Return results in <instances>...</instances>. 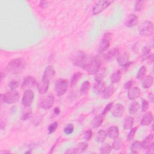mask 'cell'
I'll use <instances>...</instances> for the list:
<instances>
[{
  "mask_svg": "<svg viewBox=\"0 0 154 154\" xmlns=\"http://www.w3.org/2000/svg\"><path fill=\"white\" fill-rule=\"evenodd\" d=\"M113 37L112 33L111 32H105L99 43V52L102 53L105 51L110 45V41L112 40Z\"/></svg>",
  "mask_w": 154,
  "mask_h": 154,
  "instance_id": "8",
  "label": "cell"
},
{
  "mask_svg": "<svg viewBox=\"0 0 154 154\" xmlns=\"http://www.w3.org/2000/svg\"><path fill=\"white\" fill-rule=\"evenodd\" d=\"M100 68L99 60L95 58H89L84 70L87 71L88 74L95 75Z\"/></svg>",
  "mask_w": 154,
  "mask_h": 154,
  "instance_id": "5",
  "label": "cell"
},
{
  "mask_svg": "<svg viewBox=\"0 0 154 154\" xmlns=\"http://www.w3.org/2000/svg\"><path fill=\"white\" fill-rule=\"evenodd\" d=\"M34 98V93L32 90L30 89L26 90L22 98V104L25 107H29Z\"/></svg>",
  "mask_w": 154,
  "mask_h": 154,
  "instance_id": "10",
  "label": "cell"
},
{
  "mask_svg": "<svg viewBox=\"0 0 154 154\" xmlns=\"http://www.w3.org/2000/svg\"><path fill=\"white\" fill-rule=\"evenodd\" d=\"M54 113L56 115H58L60 114V108L58 107H55L54 108Z\"/></svg>",
  "mask_w": 154,
  "mask_h": 154,
  "instance_id": "49",
  "label": "cell"
},
{
  "mask_svg": "<svg viewBox=\"0 0 154 154\" xmlns=\"http://www.w3.org/2000/svg\"><path fill=\"white\" fill-rule=\"evenodd\" d=\"M143 149L141 142L138 141H134L131 146V151L132 153L137 154L140 153Z\"/></svg>",
  "mask_w": 154,
  "mask_h": 154,
  "instance_id": "24",
  "label": "cell"
},
{
  "mask_svg": "<svg viewBox=\"0 0 154 154\" xmlns=\"http://www.w3.org/2000/svg\"><path fill=\"white\" fill-rule=\"evenodd\" d=\"M149 108V102L146 99H143L141 102V111L146 112Z\"/></svg>",
  "mask_w": 154,
  "mask_h": 154,
  "instance_id": "44",
  "label": "cell"
},
{
  "mask_svg": "<svg viewBox=\"0 0 154 154\" xmlns=\"http://www.w3.org/2000/svg\"><path fill=\"white\" fill-rule=\"evenodd\" d=\"M49 2L48 1H42L40 2V6L42 8H44L45 7H46L48 5Z\"/></svg>",
  "mask_w": 154,
  "mask_h": 154,
  "instance_id": "48",
  "label": "cell"
},
{
  "mask_svg": "<svg viewBox=\"0 0 154 154\" xmlns=\"http://www.w3.org/2000/svg\"><path fill=\"white\" fill-rule=\"evenodd\" d=\"M1 101L6 103L7 104H12L18 101L20 97V94L16 90L8 91L5 94H1Z\"/></svg>",
  "mask_w": 154,
  "mask_h": 154,
  "instance_id": "4",
  "label": "cell"
},
{
  "mask_svg": "<svg viewBox=\"0 0 154 154\" xmlns=\"http://www.w3.org/2000/svg\"><path fill=\"white\" fill-rule=\"evenodd\" d=\"M58 123L57 122H53L51 124H50L48 128V133L49 134H51L54 132L55 131V130L57 129V128H58Z\"/></svg>",
  "mask_w": 154,
  "mask_h": 154,
  "instance_id": "41",
  "label": "cell"
},
{
  "mask_svg": "<svg viewBox=\"0 0 154 154\" xmlns=\"http://www.w3.org/2000/svg\"><path fill=\"white\" fill-rule=\"evenodd\" d=\"M88 59L89 58L86 55V54L82 51H77L71 58L72 62L75 66L83 69H84Z\"/></svg>",
  "mask_w": 154,
  "mask_h": 154,
  "instance_id": "3",
  "label": "cell"
},
{
  "mask_svg": "<svg viewBox=\"0 0 154 154\" xmlns=\"http://www.w3.org/2000/svg\"><path fill=\"white\" fill-rule=\"evenodd\" d=\"M82 76V73L79 72H75V73H73V75L72 76L71 80H70V86L71 87L75 86Z\"/></svg>",
  "mask_w": 154,
  "mask_h": 154,
  "instance_id": "31",
  "label": "cell"
},
{
  "mask_svg": "<svg viewBox=\"0 0 154 154\" xmlns=\"http://www.w3.org/2000/svg\"><path fill=\"white\" fill-rule=\"evenodd\" d=\"M104 119V116H103L102 114L96 116L91 122V126L93 128H97L99 127L103 123Z\"/></svg>",
  "mask_w": 154,
  "mask_h": 154,
  "instance_id": "23",
  "label": "cell"
},
{
  "mask_svg": "<svg viewBox=\"0 0 154 154\" xmlns=\"http://www.w3.org/2000/svg\"><path fill=\"white\" fill-rule=\"evenodd\" d=\"M106 70L105 68L99 69L97 72L95 74V79L96 80H102L104 76L106 75Z\"/></svg>",
  "mask_w": 154,
  "mask_h": 154,
  "instance_id": "35",
  "label": "cell"
},
{
  "mask_svg": "<svg viewBox=\"0 0 154 154\" xmlns=\"http://www.w3.org/2000/svg\"><path fill=\"white\" fill-rule=\"evenodd\" d=\"M37 85L38 84L33 76H27L23 79L21 84V88L22 89H26L28 88L34 87Z\"/></svg>",
  "mask_w": 154,
  "mask_h": 154,
  "instance_id": "13",
  "label": "cell"
},
{
  "mask_svg": "<svg viewBox=\"0 0 154 154\" xmlns=\"http://www.w3.org/2000/svg\"><path fill=\"white\" fill-rule=\"evenodd\" d=\"M111 114L113 117H120L123 116L124 111H125V108L124 106L121 103H116L114 105H112L111 109Z\"/></svg>",
  "mask_w": 154,
  "mask_h": 154,
  "instance_id": "15",
  "label": "cell"
},
{
  "mask_svg": "<svg viewBox=\"0 0 154 154\" xmlns=\"http://www.w3.org/2000/svg\"><path fill=\"white\" fill-rule=\"evenodd\" d=\"M141 94V91L139 88L137 87H132L128 90V97L129 100H135Z\"/></svg>",
  "mask_w": 154,
  "mask_h": 154,
  "instance_id": "17",
  "label": "cell"
},
{
  "mask_svg": "<svg viewBox=\"0 0 154 154\" xmlns=\"http://www.w3.org/2000/svg\"><path fill=\"white\" fill-rule=\"evenodd\" d=\"M26 62L22 58H15L11 60L6 66V70L11 74H19L25 69Z\"/></svg>",
  "mask_w": 154,
  "mask_h": 154,
  "instance_id": "2",
  "label": "cell"
},
{
  "mask_svg": "<svg viewBox=\"0 0 154 154\" xmlns=\"http://www.w3.org/2000/svg\"><path fill=\"white\" fill-rule=\"evenodd\" d=\"M134 124V118L131 116H127L123 122V128L126 130L131 129L132 128Z\"/></svg>",
  "mask_w": 154,
  "mask_h": 154,
  "instance_id": "29",
  "label": "cell"
},
{
  "mask_svg": "<svg viewBox=\"0 0 154 154\" xmlns=\"http://www.w3.org/2000/svg\"><path fill=\"white\" fill-rule=\"evenodd\" d=\"M137 131V127H135V128L131 129V130H130L128 134V135L126 137V140L128 142L131 141L134 139Z\"/></svg>",
  "mask_w": 154,
  "mask_h": 154,
  "instance_id": "40",
  "label": "cell"
},
{
  "mask_svg": "<svg viewBox=\"0 0 154 154\" xmlns=\"http://www.w3.org/2000/svg\"><path fill=\"white\" fill-rule=\"evenodd\" d=\"M117 61L118 64L124 67H125L127 64L129 63V55L125 51H122L119 52L117 57Z\"/></svg>",
  "mask_w": 154,
  "mask_h": 154,
  "instance_id": "16",
  "label": "cell"
},
{
  "mask_svg": "<svg viewBox=\"0 0 154 154\" xmlns=\"http://www.w3.org/2000/svg\"><path fill=\"white\" fill-rule=\"evenodd\" d=\"M11 153V152L10 151H5V150H1V152H0V153L1 154H5V153Z\"/></svg>",
  "mask_w": 154,
  "mask_h": 154,
  "instance_id": "50",
  "label": "cell"
},
{
  "mask_svg": "<svg viewBox=\"0 0 154 154\" xmlns=\"http://www.w3.org/2000/svg\"><path fill=\"white\" fill-rule=\"evenodd\" d=\"M55 74V70L53 66H48L46 67L43 72L41 82L37 85L38 90L40 94H44L47 92L49 88L50 81L54 77Z\"/></svg>",
  "mask_w": 154,
  "mask_h": 154,
  "instance_id": "1",
  "label": "cell"
},
{
  "mask_svg": "<svg viewBox=\"0 0 154 154\" xmlns=\"http://www.w3.org/2000/svg\"><path fill=\"white\" fill-rule=\"evenodd\" d=\"M146 72H147V69H146V66H142L140 68V69H139V70H138V72L137 74V76H136L137 79H138L139 80L143 79L146 73Z\"/></svg>",
  "mask_w": 154,
  "mask_h": 154,
  "instance_id": "36",
  "label": "cell"
},
{
  "mask_svg": "<svg viewBox=\"0 0 154 154\" xmlns=\"http://www.w3.org/2000/svg\"><path fill=\"white\" fill-rule=\"evenodd\" d=\"M92 135H93V132L90 129H88L87 131H86L84 134V138L85 140L87 141H89L91 137H92Z\"/></svg>",
  "mask_w": 154,
  "mask_h": 154,
  "instance_id": "46",
  "label": "cell"
},
{
  "mask_svg": "<svg viewBox=\"0 0 154 154\" xmlns=\"http://www.w3.org/2000/svg\"><path fill=\"white\" fill-rule=\"evenodd\" d=\"M143 149L148 152L153 150V135L150 134L145 138L141 142Z\"/></svg>",
  "mask_w": 154,
  "mask_h": 154,
  "instance_id": "14",
  "label": "cell"
},
{
  "mask_svg": "<svg viewBox=\"0 0 154 154\" xmlns=\"http://www.w3.org/2000/svg\"><path fill=\"white\" fill-rule=\"evenodd\" d=\"M145 5L144 1H137L135 3L134 10L136 11H141L143 10Z\"/></svg>",
  "mask_w": 154,
  "mask_h": 154,
  "instance_id": "38",
  "label": "cell"
},
{
  "mask_svg": "<svg viewBox=\"0 0 154 154\" xmlns=\"http://www.w3.org/2000/svg\"><path fill=\"white\" fill-rule=\"evenodd\" d=\"M27 108L23 111L22 116H21V119L22 120H27L31 117L32 115V109L29 108V107H26Z\"/></svg>",
  "mask_w": 154,
  "mask_h": 154,
  "instance_id": "33",
  "label": "cell"
},
{
  "mask_svg": "<svg viewBox=\"0 0 154 154\" xmlns=\"http://www.w3.org/2000/svg\"><path fill=\"white\" fill-rule=\"evenodd\" d=\"M152 121L153 115L151 112H148L143 116L140 124L143 126H148L152 123Z\"/></svg>",
  "mask_w": 154,
  "mask_h": 154,
  "instance_id": "20",
  "label": "cell"
},
{
  "mask_svg": "<svg viewBox=\"0 0 154 154\" xmlns=\"http://www.w3.org/2000/svg\"><path fill=\"white\" fill-rule=\"evenodd\" d=\"M19 85V82L16 80H12L8 84V87L11 90H16Z\"/></svg>",
  "mask_w": 154,
  "mask_h": 154,
  "instance_id": "43",
  "label": "cell"
},
{
  "mask_svg": "<svg viewBox=\"0 0 154 154\" xmlns=\"http://www.w3.org/2000/svg\"><path fill=\"white\" fill-rule=\"evenodd\" d=\"M122 72L120 70H117L114 73H112V75L110 76V81L112 84H116L122 78Z\"/></svg>",
  "mask_w": 154,
  "mask_h": 154,
  "instance_id": "27",
  "label": "cell"
},
{
  "mask_svg": "<svg viewBox=\"0 0 154 154\" xmlns=\"http://www.w3.org/2000/svg\"><path fill=\"white\" fill-rule=\"evenodd\" d=\"M113 1H97L95 5H94L93 8V14L94 15L98 14L103 10H105L106 8H107L112 3Z\"/></svg>",
  "mask_w": 154,
  "mask_h": 154,
  "instance_id": "9",
  "label": "cell"
},
{
  "mask_svg": "<svg viewBox=\"0 0 154 154\" xmlns=\"http://www.w3.org/2000/svg\"><path fill=\"white\" fill-rule=\"evenodd\" d=\"M88 147V143L86 142L79 143L76 147L69 149L66 151V153H79L85 152Z\"/></svg>",
  "mask_w": 154,
  "mask_h": 154,
  "instance_id": "12",
  "label": "cell"
},
{
  "mask_svg": "<svg viewBox=\"0 0 154 154\" xmlns=\"http://www.w3.org/2000/svg\"><path fill=\"white\" fill-rule=\"evenodd\" d=\"M119 53V50L117 48H112L105 55V58L108 61H112L117 57Z\"/></svg>",
  "mask_w": 154,
  "mask_h": 154,
  "instance_id": "21",
  "label": "cell"
},
{
  "mask_svg": "<svg viewBox=\"0 0 154 154\" xmlns=\"http://www.w3.org/2000/svg\"><path fill=\"white\" fill-rule=\"evenodd\" d=\"M150 48L148 46L144 47L143 48V50L141 52V57L143 59V60H147L150 55Z\"/></svg>",
  "mask_w": 154,
  "mask_h": 154,
  "instance_id": "37",
  "label": "cell"
},
{
  "mask_svg": "<svg viewBox=\"0 0 154 154\" xmlns=\"http://www.w3.org/2000/svg\"><path fill=\"white\" fill-rule=\"evenodd\" d=\"M107 135L111 139L115 140L116 138L119 137V128L116 126H112L109 127L106 132Z\"/></svg>",
  "mask_w": 154,
  "mask_h": 154,
  "instance_id": "22",
  "label": "cell"
},
{
  "mask_svg": "<svg viewBox=\"0 0 154 154\" xmlns=\"http://www.w3.org/2000/svg\"><path fill=\"white\" fill-rule=\"evenodd\" d=\"M123 144H124V143H123V140H122V138H117L113 141L111 147L114 150H118L120 149L123 147Z\"/></svg>",
  "mask_w": 154,
  "mask_h": 154,
  "instance_id": "32",
  "label": "cell"
},
{
  "mask_svg": "<svg viewBox=\"0 0 154 154\" xmlns=\"http://www.w3.org/2000/svg\"><path fill=\"white\" fill-rule=\"evenodd\" d=\"M139 109H140L139 103L136 101H134L129 105V112L131 115H134L138 111Z\"/></svg>",
  "mask_w": 154,
  "mask_h": 154,
  "instance_id": "30",
  "label": "cell"
},
{
  "mask_svg": "<svg viewBox=\"0 0 154 154\" xmlns=\"http://www.w3.org/2000/svg\"><path fill=\"white\" fill-rule=\"evenodd\" d=\"M114 87L112 85H109L106 87H105L103 91V97L104 99H109V97H111L112 94L114 93Z\"/></svg>",
  "mask_w": 154,
  "mask_h": 154,
  "instance_id": "25",
  "label": "cell"
},
{
  "mask_svg": "<svg viewBox=\"0 0 154 154\" xmlns=\"http://www.w3.org/2000/svg\"><path fill=\"white\" fill-rule=\"evenodd\" d=\"M134 85V81L132 80L128 81L124 85V88L126 90H129L132 87H133Z\"/></svg>",
  "mask_w": 154,
  "mask_h": 154,
  "instance_id": "47",
  "label": "cell"
},
{
  "mask_svg": "<svg viewBox=\"0 0 154 154\" xmlns=\"http://www.w3.org/2000/svg\"><path fill=\"white\" fill-rule=\"evenodd\" d=\"M138 23V18L135 14H131L128 16L125 22V25L128 28H133Z\"/></svg>",
  "mask_w": 154,
  "mask_h": 154,
  "instance_id": "18",
  "label": "cell"
},
{
  "mask_svg": "<svg viewBox=\"0 0 154 154\" xmlns=\"http://www.w3.org/2000/svg\"><path fill=\"white\" fill-rule=\"evenodd\" d=\"M112 105H113V103H112V102H109V103H108L105 106V107L104 108V109H103V111H102V114L105 116L109 111H111V109Z\"/></svg>",
  "mask_w": 154,
  "mask_h": 154,
  "instance_id": "45",
  "label": "cell"
},
{
  "mask_svg": "<svg viewBox=\"0 0 154 154\" xmlns=\"http://www.w3.org/2000/svg\"><path fill=\"white\" fill-rule=\"evenodd\" d=\"M73 129H74L73 125L72 124L70 123V124L67 125L65 126V128H64V132L66 135H70L73 132Z\"/></svg>",
  "mask_w": 154,
  "mask_h": 154,
  "instance_id": "42",
  "label": "cell"
},
{
  "mask_svg": "<svg viewBox=\"0 0 154 154\" xmlns=\"http://www.w3.org/2000/svg\"><path fill=\"white\" fill-rule=\"evenodd\" d=\"M139 34L143 37L150 36L153 32V24L151 21L144 20L138 27Z\"/></svg>",
  "mask_w": 154,
  "mask_h": 154,
  "instance_id": "6",
  "label": "cell"
},
{
  "mask_svg": "<svg viewBox=\"0 0 154 154\" xmlns=\"http://www.w3.org/2000/svg\"><path fill=\"white\" fill-rule=\"evenodd\" d=\"M153 83V77L149 75H147L146 77H145V78L143 79V82H142V87L145 88H150L152 84Z\"/></svg>",
  "mask_w": 154,
  "mask_h": 154,
  "instance_id": "26",
  "label": "cell"
},
{
  "mask_svg": "<svg viewBox=\"0 0 154 154\" xmlns=\"http://www.w3.org/2000/svg\"><path fill=\"white\" fill-rule=\"evenodd\" d=\"M105 87V82L103 80H96L93 85V91L97 94L102 93Z\"/></svg>",
  "mask_w": 154,
  "mask_h": 154,
  "instance_id": "19",
  "label": "cell"
},
{
  "mask_svg": "<svg viewBox=\"0 0 154 154\" xmlns=\"http://www.w3.org/2000/svg\"><path fill=\"white\" fill-rule=\"evenodd\" d=\"M106 137H107L106 132L104 130L101 129L97 132L96 136V140L99 143H103L105 141Z\"/></svg>",
  "mask_w": 154,
  "mask_h": 154,
  "instance_id": "28",
  "label": "cell"
},
{
  "mask_svg": "<svg viewBox=\"0 0 154 154\" xmlns=\"http://www.w3.org/2000/svg\"><path fill=\"white\" fill-rule=\"evenodd\" d=\"M68 89V81L65 79H58L55 84V91L57 96L64 95Z\"/></svg>",
  "mask_w": 154,
  "mask_h": 154,
  "instance_id": "7",
  "label": "cell"
},
{
  "mask_svg": "<svg viewBox=\"0 0 154 154\" xmlns=\"http://www.w3.org/2000/svg\"><path fill=\"white\" fill-rule=\"evenodd\" d=\"M112 147L108 144H105L100 148V152L102 154H108L111 152Z\"/></svg>",
  "mask_w": 154,
  "mask_h": 154,
  "instance_id": "39",
  "label": "cell"
},
{
  "mask_svg": "<svg viewBox=\"0 0 154 154\" xmlns=\"http://www.w3.org/2000/svg\"><path fill=\"white\" fill-rule=\"evenodd\" d=\"M90 87V83L88 81H85L82 82L80 87V91L81 93L84 94L88 92Z\"/></svg>",
  "mask_w": 154,
  "mask_h": 154,
  "instance_id": "34",
  "label": "cell"
},
{
  "mask_svg": "<svg viewBox=\"0 0 154 154\" xmlns=\"http://www.w3.org/2000/svg\"><path fill=\"white\" fill-rule=\"evenodd\" d=\"M54 103V96L52 94H48L40 99L39 106L44 109L51 108Z\"/></svg>",
  "mask_w": 154,
  "mask_h": 154,
  "instance_id": "11",
  "label": "cell"
}]
</instances>
